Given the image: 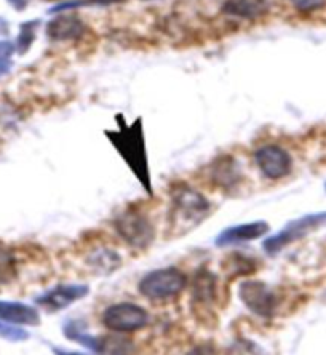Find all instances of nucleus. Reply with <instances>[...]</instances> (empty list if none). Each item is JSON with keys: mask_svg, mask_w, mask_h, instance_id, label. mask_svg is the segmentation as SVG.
Here are the masks:
<instances>
[{"mask_svg": "<svg viewBox=\"0 0 326 355\" xmlns=\"http://www.w3.org/2000/svg\"><path fill=\"white\" fill-rule=\"evenodd\" d=\"M294 8H298L299 12L309 13L315 12V10L322 8L326 0H290Z\"/></svg>", "mask_w": 326, "mask_h": 355, "instance_id": "nucleus-22", "label": "nucleus"}, {"mask_svg": "<svg viewBox=\"0 0 326 355\" xmlns=\"http://www.w3.org/2000/svg\"><path fill=\"white\" fill-rule=\"evenodd\" d=\"M85 31V23L76 15H60L46 24V35L53 42L78 40Z\"/></svg>", "mask_w": 326, "mask_h": 355, "instance_id": "nucleus-12", "label": "nucleus"}, {"mask_svg": "<svg viewBox=\"0 0 326 355\" xmlns=\"http://www.w3.org/2000/svg\"><path fill=\"white\" fill-rule=\"evenodd\" d=\"M90 293V286L82 284H61L46 293L35 297V304L44 307L49 312H58L72 306Z\"/></svg>", "mask_w": 326, "mask_h": 355, "instance_id": "nucleus-10", "label": "nucleus"}, {"mask_svg": "<svg viewBox=\"0 0 326 355\" xmlns=\"http://www.w3.org/2000/svg\"><path fill=\"white\" fill-rule=\"evenodd\" d=\"M325 187H326V186H325Z\"/></svg>", "mask_w": 326, "mask_h": 355, "instance_id": "nucleus-27", "label": "nucleus"}, {"mask_svg": "<svg viewBox=\"0 0 326 355\" xmlns=\"http://www.w3.org/2000/svg\"><path fill=\"white\" fill-rule=\"evenodd\" d=\"M62 333H65V336L69 339V341L80 344V346L85 349H90L93 354H104V338L88 335L85 328H83L78 322H66L65 327H62Z\"/></svg>", "mask_w": 326, "mask_h": 355, "instance_id": "nucleus-16", "label": "nucleus"}, {"mask_svg": "<svg viewBox=\"0 0 326 355\" xmlns=\"http://www.w3.org/2000/svg\"><path fill=\"white\" fill-rule=\"evenodd\" d=\"M326 226V211L325 213H314V215H306L299 219H293L282 229L280 232L273 236L266 237L262 242V248L269 257H275L285 250L288 245L298 242V240L309 236L310 232L317 231L320 227Z\"/></svg>", "mask_w": 326, "mask_h": 355, "instance_id": "nucleus-4", "label": "nucleus"}, {"mask_svg": "<svg viewBox=\"0 0 326 355\" xmlns=\"http://www.w3.org/2000/svg\"><path fill=\"white\" fill-rule=\"evenodd\" d=\"M0 320L13 323V325L37 327L42 318L39 311L33 306L18 301H0Z\"/></svg>", "mask_w": 326, "mask_h": 355, "instance_id": "nucleus-13", "label": "nucleus"}, {"mask_svg": "<svg viewBox=\"0 0 326 355\" xmlns=\"http://www.w3.org/2000/svg\"><path fill=\"white\" fill-rule=\"evenodd\" d=\"M267 0H224L223 12L229 17L255 19L267 13Z\"/></svg>", "mask_w": 326, "mask_h": 355, "instance_id": "nucleus-15", "label": "nucleus"}, {"mask_svg": "<svg viewBox=\"0 0 326 355\" xmlns=\"http://www.w3.org/2000/svg\"><path fill=\"white\" fill-rule=\"evenodd\" d=\"M125 0H87L88 5H103V7H106V5H114V3H122Z\"/></svg>", "mask_w": 326, "mask_h": 355, "instance_id": "nucleus-24", "label": "nucleus"}, {"mask_svg": "<svg viewBox=\"0 0 326 355\" xmlns=\"http://www.w3.org/2000/svg\"><path fill=\"white\" fill-rule=\"evenodd\" d=\"M114 229L135 250L149 248L155 239V229L151 219L138 210H125L115 218Z\"/></svg>", "mask_w": 326, "mask_h": 355, "instance_id": "nucleus-5", "label": "nucleus"}, {"mask_svg": "<svg viewBox=\"0 0 326 355\" xmlns=\"http://www.w3.org/2000/svg\"><path fill=\"white\" fill-rule=\"evenodd\" d=\"M8 33V23L3 18H0V34Z\"/></svg>", "mask_w": 326, "mask_h": 355, "instance_id": "nucleus-25", "label": "nucleus"}, {"mask_svg": "<svg viewBox=\"0 0 326 355\" xmlns=\"http://www.w3.org/2000/svg\"><path fill=\"white\" fill-rule=\"evenodd\" d=\"M18 277V261L15 253L5 245H0V285L12 284Z\"/></svg>", "mask_w": 326, "mask_h": 355, "instance_id": "nucleus-18", "label": "nucleus"}, {"mask_svg": "<svg viewBox=\"0 0 326 355\" xmlns=\"http://www.w3.org/2000/svg\"><path fill=\"white\" fill-rule=\"evenodd\" d=\"M255 162L267 180H282L291 173L293 160L282 146L266 144L255 153Z\"/></svg>", "mask_w": 326, "mask_h": 355, "instance_id": "nucleus-9", "label": "nucleus"}, {"mask_svg": "<svg viewBox=\"0 0 326 355\" xmlns=\"http://www.w3.org/2000/svg\"><path fill=\"white\" fill-rule=\"evenodd\" d=\"M216 275L205 266L200 268L191 284V307L202 320L212 315V306L216 302Z\"/></svg>", "mask_w": 326, "mask_h": 355, "instance_id": "nucleus-8", "label": "nucleus"}, {"mask_svg": "<svg viewBox=\"0 0 326 355\" xmlns=\"http://www.w3.org/2000/svg\"><path fill=\"white\" fill-rule=\"evenodd\" d=\"M39 24H40V21L35 19V21H26V23L19 26V34H18L17 44H15L19 55L28 53L31 46H33V42L35 39V31Z\"/></svg>", "mask_w": 326, "mask_h": 355, "instance_id": "nucleus-19", "label": "nucleus"}, {"mask_svg": "<svg viewBox=\"0 0 326 355\" xmlns=\"http://www.w3.org/2000/svg\"><path fill=\"white\" fill-rule=\"evenodd\" d=\"M187 286V275L176 268L157 269L139 280V293L151 301H166L180 296Z\"/></svg>", "mask_w": 326, "mask_h": 355, "instance_id": "nucleus-3", "label": "nucleus"}, {"mask_svg": "<svg viewBox=\"0 0 326 355\" xmlns=\"http://www.w3.org/2000/svg\"><path fill=\"white\" fill-rule=\"evenodd\" d=\"M212 213V203L191 186L178 182L171 191V205L168 213V232L173 237L186 236L198 227Z\"/></svg>", "mask_w": 326, "mask_h": 355, "instance_id": "nucleus-1", "label": "nucleus"}, {"mask_svg": "<svg viewBox=\"0 0 326 355\" xmlns=\"http://www.w3.org/2000/svg\"><path fill=\"white\" fill-rule=\"evenodd\" d=\"M103 323L114 333H135L147 327L149 314L133 302H117L103 312Z\"/></svg>", "mask_w": 326, "mask_h": 355, "instance_id": "nucleus-6", "label": "nucleus"}, {"mask_svg": "<svg viewBox=\"0 0 326 355\" xmlns=\"http://www.w3.org/2000/svg\"><path fill=\"white\" fill-rule=\"evenodd\" d=\"M7 2L12 5L17 12H23V10L28 7V0H7Z\"/></svg>", "mask_w": 326, "mask_h": 355, "instance_id": "nucleus-23", "label": "nucleus"}, {"mask_svg": "<svg viewBox=\"0 0 326 355\" xmlns=\"http://www.w3.org/2000/svg\"><path fill=\"white\" fill-rule=\"evenodd\" d=\"M15 51H17L15 44L8 40H0V77L8 74L10 69H12V56Z\"/></svg>", "mask_w": 326, "mask_h": 355, "instance_id": "nucleus-21", "label": "nucleus"}, {"mask_svg": "<svg viewBox=\"0 0 326 355\" xmlns=\"http://www.w3.org/2000/svg\"><path fill=\"white\" fill-rule=\"evenodd\" d=\"M120 128L115 132L106 130V137L117 153L122 155L125 164L130 166L135 176L138 178L141 186L144 187L147 194H154L151 184V173H149V160H147V149H146V139H144V130L143 122L136 120L133 125L122 123L119 116Z\"/></svg>", "mask_w": 326, "mask_h": 355, "instance_id": "nucleus-2", "label": "nucleus"}, {"mask_svg": "<svg viewBox=\"0 0 326 355\" xmlns=\"http://www.w3.org/2000/svg\"><path fill=\"white\" fill-rule=\"evenodd\" d=\"M29 333L19 328V325H13V323H8L3 320H0V338L7 339V341L12 343H21V341H28L29 339Z\"/></svg>", "mask_w": 326, "mask_h": 355, "instance_id": "nucleus-20", "label": "nucleus"}, {"mask_svg": "<svg viewBox=\"0 0 326 355\" xmlns=\"http://www.w3.org/2000/svg\"><path fill=\"white\" fill-rule=\"evenodd\" d=\"M239 296L248 311L262 318H272L278 307V296L261 280H243L239 285Z\"/></svg>", "mask_w": 326, "mask_h": 355, "instance_id": "nucleus-7", "label": "nucleus"}, {"mask_svg": "<svg viewBox=\"0 0 326 355\" xmlns=\"http://www.w3.org/2000/svg\"><path fill=\"white\" fill-rule=\"evenodd\" d=\"M271 226L266 221H253L246 224H237V226L228 227L224 231L218 234V237L214 239V245L218 248L224 247H232V245L251 242V240L264 237L266 234H269Z\"/></svg>", "mask_w": 326, "mask_h": 355, "instance_id": "nucleus-11", "label": "nucleus"}, {"mask_svg": "<svg viewBox=\"0 0 326 355\" xmlns=\"http://www.w3.org/2000/svg\"><path fill=\"white\" fill-rule=\"evenodd\" d=\"M240 165L232 155H223L213 162L212 166V180L216 186L223 187L225 191L234 189L239 186L241 180Z\"/></svg>", "mask_w": 326, "mask_h": 355, "instance_id": "nucleus-14", "label": "nucleus"}, {"mask_svg": "<svg viewBox=\"0 0 326 355\" xmlns=\"http://www.w3.org/2000/svg\"><path fill=\"white\" fill-rule=\"evenodd\" d=\"M88 263L92 264V268L96 270V272L110 274L117 268H120L122 258H120L119 253L114 252V250L99 248L96 252L92 253V257L88 258Z\"/></svg>", "mask_w": 326, "mask_h": 355, "instance_id": "nucleus-17", "label": "nucleus"}, {"mask_svg": "<svg viewBox=\"0 0 326 355\" xmlns=\"http://www.w3.org/2000/svg\"><path fill=\"white\" fill-rule=\"evenodd\" d=\"M46 2H56V0H46Z\"/></svg>", "mask_w": 326, "mask_h": 355, "instance_id": "nucleus-26", "label": "nucleus"}]
</instances>
